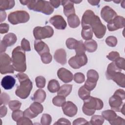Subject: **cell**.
Returning <instances> with one entry per match:
<instances>
[{
	"label": "cell",
	"instance_id": "obj_1",
	"mask_svg": "<svg viewBox=\"0 0 125 125\" xmlns=\"http://www.w3.org/2000/svg\"><path fill=\"white\" fill-rule=\"evenodd\" d=\"M16 77L20 83L15 91L16 95L22 99L27 98L30 95L32 89L33 84L28 76L23 72H20L16 75Z\"/></svg>",
	"mask_w": 125,
	"mask_h": 125
},
{
	"label": "cell",
	"instance_id": "obj_2",
	"mask_svg": "<svg viewBox=\"0 0 125 125\" xmlns=\"http://www.w3.org/2000/svg\"><path fill=\"white\" fill-rule=\"evenodd\" d=\"M11 59L15 70L20 72L25 71L26 69L25 53L21 46H18L13 49Z\"/></svg>",
	"mask_w": 125,
	"mask_h": 125
},
{
	"label": "cell",
	"instance_id": "obj_3",
	"mask_svg": "<svg viewBox=\"0 0 125 125\" xmlns=\"http://www.w3.org/2000/svg\"><path fill=\"white\" fill-rule=\"evenodd\" d=\"M83 111L85 115L87 116L93 115L96 110H101L104 106L103 102L101 99L92 96L83 100Z\"/></svg>",
	"mask_w": 125,
	"mask_h": 125
},
{
	"label": "cell",
	"instance_id": "obj_4",
	"mask_svg": "<svg viewBox=\"0 0 125 125\" xmlns=\"http://www.w3.org/2000/svg\"><path fill=\"white\" fill-rule=\"evenodd\" d=\"M27 6L29 10L42 12L45 15H51L54 11V8L49 1L46 0H28Z\"/></svg>",
	"mask_w": 125,
	"mask_h": 125
},
{
	"label": "cell",
	"instance_id": "obj_5",
	"mask_svg": "<svg viewBox=\"0 0 125 125\" xmlns=\"http://www.w3.org/2000/svg\"><path fill=\"white\" fill-rule=\"evenodd\" d=\"M29 14L23 10H18L11 12L8 16V21L13 25L25 23L29 21Z\"/></svg>",
	"mask_w": 125,
	"mask_h": 125
},
{
	"label": "cell",
	"instance_id": "obj_6",
	"mask_svg": "<svg viewBox=\"0 0 125 125\" xmlns=\"http://www.w3.org/2000/svg\"><path fill=\"white\" fill-rule=\"evenodd\" d=\"M90 26L91 27L93 32H94L96 38L101 39L104 36L106 28L101 21L100 18L95 15L92 20Z\"/></svg>",
	"mask_w": 125,
	"mask_h": 125
},
{
	"label": "cell",
	"instance_id": "obj_7",
	"mask_svg": "<svg viewBox=\"0 0 125 125\" xmlns=\"http://www.w3.org/2000/svg\"><path fill=\"white\" fill-rule=\"evenodd\" d=\"M12 59L5 53H0V72L1 74L13 73L14 68L12 64Z\"/></svg>",
	"mask_w": 125,
	"mask_h": 125
},
{
	"label": "cell",
	"instance_id": "obj_8",
	"mask_svg": "<svg viewBox=\"0 0 125 125\" xmlns=\"http://www.w3.org/2000/svg\"><path fill=\"white\" fill-rule=\"evenodd\" d=\"M54 34L53 29L49 25L37 26L33 29V35L36 40H41L51 37Z\"/></svg>",
	"mask_w": 125,
	"mask_h": 125
},
{
	"label": "cell",
	"instance_id": "obj_9",
	"mask_svg": "<svg viewBox=\"0 0 125 125\" xmlns=\"http://www.w3.org/2000/svg\"><path fill=\"white\" fill-rule=\"evenodd\" d=\"M87 62V58L85 54L76 55L68 61L69 65L74 69H79L85 65Z\"/></svg>",
	"mask_w": 125,
	"mask_h": 125
},
{
	"label": "cell",
	"instance_id": "obj_10",
	"mask_svg": "<svg viewBox=\"0 0 125 125\" xmlns=\"http://www.w3.org/2000/svg\"><path fill=\"white\" fill-rule=\"evenodd\" d=\"M125 19L123 17L117 16L107 22V28L109 31H113L124 27Z\"/></svg>",
	"mask_w": 125,
	"mask_h": 125
},
{
	"label": "cell",
	"instance_id": "obj_11",
	"mask_svg": "<svg viewBox=\"0 0 125 125\" xmlns=\"http://www.w3.org/2000/svg\"><path fill=\"white\" fill-rule=\"evenodd\" d=\"M105 75L108 80H112L119 86L123 88L125 87V75L124 73L117 71L105 73Z\"/></svg>",
	"mask_w": 125,
	"mask_h": 125
},
{
	"label": "cell",
	"instance_id": "obj_12",
	"mask_svg": "<svg viewBox=\"0 0 125 125\" xmlns=\"http://www.w3.org/2000/svg\"><path fill=\"white\" fill-rule=\"evenodd\" d=\"M62 107L63 113L68 117H74L77 113V106L71 101L65 102Z\"/></svg>",
	"mask_w": 125,
	"mask_h": 125
},
{
	"label": "cell",
	"instance_id": "obj_13",
	"mask_svg": "<svg viewBox=\"0 0 125 125\" xmlns=\"http://www.w3.org/2000/svg\"><path fill=\"white\" fill-rule=\"evenodd\" d=\"M49 22L55 28L59 30L64 29L67 26V23L64 18L61 15H56L51 17L49 20Z\"/></svg>",
	"mask_w": 125,
	"mask_h": 125
},
{
	"label": "cell",
	"instance_id": "obj_14",
	"mask_svg": "<svg viewBox=\"0 0 125 125\" xmlns=\"http://www.w3.org/2000/svg\"><path fill=\"white\" fill-rule=\"evenodd\" d=\"M117 16L116 12L109 6H104L101 11L102 18L106 22H108Z\"/></svg>",
	"mask_w": 125,
	"mask_h": 125
},
{
	"label": "cell",
	"instance_id": "obj_15",
	"mask_svg": "<svg viewBox=\"0 0 125 125\" xmlns=\"http://www.w3.org/2000/svg\"><path fill=\"white\" fill-rule=\"evenodd\" d=\"M123 100L120 97L114 94L109 99V104L111 109L114 111L120 112L121 108L123 104Z\"/></svg>",
	"mask_w": 125,
	"mask_h": 125
},
{
	"label": "cell",
	"instance_id": "obj_16",
	"mask_svg": "<svg viewBox=\"0 0 125 125\" xmlns=\"http://www.w3.org/2000/svg\"><path fill=\"white\" fill-rule=\"evenodd\" d=\"M58 78L63 83H68L71 82L73 79L72 72L65 68H61L57 71Z\"/></svg>",
	"mask_w": 125,
	"mask_h": 125
},
{
	"label": "cell",
	"instance_id": "obj_17",
	"mask_svg": "<svg viewBox=\"0 0 125 125\" xmlns=\"http://www.w3.org/2000/svg\"><path fill=\"white\" fill-rule=\"evenodd\" d=\"M34 47L35 50L40 56L44 53L49 52L50 51L49 47L47 44L41 40L35 41Z\"/></svg>",
	"mask_w": 125,
	"mask_h": 125
},
{
	"label": "cell",
	"instance_id": "obj_18",
	"mask_svg": "<svg viewBox=\"0 0 125 125\" xmlns=\"http://www.w3.org/2000/svg\"><path fill=\"white\" fill-rule=\"evenodd\" d=\"M61 4L63 6V13L66 17L75 14L74 3L71 0H62Z\"/></svg>",
	"mask_w": 125,
	"mask_h": 125
},
{
	"label": "cell",
	"instance_id": "obj_19",
	"mask_svg": "<svg viewBox=\"0 0 125 125\" xmlns=\"http://www.w3.org/2000/svg\"><path fill=\"white\" fill-rule=\"evenodd\" d=\"M54 58L57 62L62 65H64L66 63V53L64 49H57L54 53Z\"/></svg>",
	"mask_w": 125,
	"mask_h": 125
},
{
	"label": "cell",
	"instance_id": "obj_20",
	"mask_svg": "<svg viewBox=\"0 0 125 125\" xmlns=\"http://www.w3.org/2000/svg\"><path fill=\"white\" fill-rule=\"evenodd\" d=\"M15 83L16 80L15 78L10 75H7L4 77L1 80V85L4 89L9 90L14 87Z\"/></svg>",
	"mask_w": 125,
	"mask_h": 125
},
{
	"label": "cell",
	"instance_id": "obj_21",
	"mask_svg": "<svg viewBox=\"0 0 125 125\" xmlns=\"http://www.w3.org/2000/svg\"><path fill=\"white\" fill-rule=\"evenodd\" d=\"M95 16L94 13L91 10H87L83 13L82 18V26H90L91 22Z\"/></svg>",
	"mask_w": 125,
	"mask_h": 125
},
{
	"label": "cell",
	"instance_id": "obj_22",
	"mask_svg": "<svg viewBox=\"0 0 125 125\" xmlns=\"http://www.w3.org/2000/svg\"><path fill=\"white\" fill-rule=\"evenodd\" d=\"M17 38L15 34L9 33L3 37L1 42L6 47H9L14 45L17 42Z\"/></svg>",
	"mask_w": 125,
	"mask_h": 125
},
{
	"label": "cell",
	"instance_id": "obj_23",
	"mask_svg": "<svg viewBox=\"0 0 125 125\" xmlns=\"http://www.w3.org/2000/svg\"><path fill=\"white\" fill-rule=\"evenodd\" d=\"M46 96L45 92L42 89H39L34 93L32 99L34 102L42 103L44 101Z\"/></svg>",
	"mask_w": 125,
	"mask_h": 125
},
{
	"label": "cell",
	"instance_id": "obj_24",
	"mask_svg": "<svg viewBox=\"0 0 125 125\" xmlns=\"http://www.w3.org/2000/svg\"><path fill=\"white\" fill-rule=\"evenodd\" d=\"M72 89V85L69 84H64L61 86L57 91L58 95L67 97L71 93Z\"/></svg>",
	"mask_w": 125,
	"mask_h": 125
},
{
	"label": "cell",
	"instance_id": "obj_25",
	"mask_svg": "<svg viewBox=\"0 0 125 125\" xmlns=\"http://www.w3.org/2000/svg\"><path fill=\"white\" fill-rule=\"evenodd\" d=\"M85 50L88 52H95L98 47L97 42L92 39L86 40L83 43Z\"/></svg>",
	"mask_w": 125,
	"mask_h": 125
},
{
	"label": "cell",
	"instance_id": "obj_26",
	"mask_svg": "<svg viewBox=\"0 0 125 125\" xmlns=\"http://www.w3.org/2000/svg\"><path fill=\"white\" fill-rule=\"evenodd\" d=\"M67 22L71 28H76L80 25V21L78 16L75 14L67 17Z\"/></svg>",
	"mask_w": 125,
	"mask_h": 125
},
{
	"label": "cell",
	"instance_id": "obj_27",
	"mask_svg": "<svg viewBox=\"0 0 125 125\" xmlns=\"http://www.w3.org/2000/svg\"><path fill=\"white\" fill-rule=\"evenodd\" d=\"M81 36L85 41L92 39L93 37V31L91 27L88 25L83 27L81 32Z\"/></svg>",
	"mask_w": 125,
	"mask_h": 125
},
{
	"label": "cell",
	"instance_id": "obj_28",
	"mask_svg": "<svg viewBox=\"0 0 125 125\" xmlns=\"http://www.w3.org/2000/svg\"><path fill=\"white\" fill-rule=\"evenodd\" d=\"M14 0H0V10L5 11L12 8L15 5Z\"/></svg>",
	"mask_w": 125,
	"mask_h": 125
},
{
	"label": "cell",
	"instance_id": "obj_29",
	"mask_svg": "<svg viewBox=\"0 0 125 125\" xmlns=\"http://www.w3.org/2000/svg\"><path fill=\"white\" fill-rule=\"evenodd\" d=\"M60 84L58 81L55 79H52L48 82L47 89L49 92L51 93H55L57 92L60 88Z\"/></svg>",
	"mask_w": 125,
	"mask_h": 125
},
{
	"label": "cell",
	"instance_id": "obj_30",
	"mask_svg": "<svg viewBox=\"0 0 125 125\" xmlns=\"http://www.w3.org/2000/svg\"><path fill=\"white\" fill-rule=\"evenodd\" d=\"M102 115L104 119L107 120L108 122L113 120L117 116L116 112L112 109L103 111L102 113Z\"/></svg>",
	"mask_w": 125,
	"mask_h": 125
},
{
	"label": "cell",
	"instance_id": "obj_31",
	"mask_svg": "<svg viewBox=\"0 0 125 125\" xmlns=\"http://www.w3.org/2000/svg\"><path fill=\"white\" fill-rule=\"evenodd\" d=\"M79 97L83 100H84L90 96V91L88 90L83 85L81 86L78 91Z\"/></svg>",
	"mask_w": 125,
	"mask_h": 125
},
{
	"label": "cell",
	"instance_id": "obj_32",
	"mask_svg": "<svg viewBox=\"0 0 125 125\" xmlns=\"http://www.w3.org/2000/svg\"><path fill=\"white\" fill-rule=\"evenodd\" d=\"M29 108L35 113L39 114L41 113L43 110V107L41 103L35 102L31 104Z\"/></svg>",
	"mask_w": 125,
	"mask_h": 125
},
{
	"label": "cell",
	"instance_id": "obj_33",
	"mask_svg": "<svg viewBox=\"0 0 125 125\" xmlns=\"http://www.w3.org/2000/svg\"><path fill=\"white\" fill-rule=\"evenodd\" d=\"M104 122V119L102 116L94 115L91 118L90 124L92 125H102Z\"/></svg>",
	"mask_w": 125,
	"mask_h": 125
},
{
	"label": "cell",
	"instance_id": "obj_34",
	"mask_svg": "<svg viewBox=\"0 0 125 125\" xmlns=\"http://www.w3.org/2000/svg\"><path fill=\"white\" fill-rule=\"evenodd\" d=\"M65 102V97L60 95H57L52 99L53 104L59 107L62 106Z\"/></svg>",
	"mask_w": 125,
	"mask_h": 125
},
{
	"label": "cell",
	"instance_id": "obj_35",
	"mask_svg": "<svg viewBox=\"0 0 125 125\" xmlns=\"http://www.w3.org/2000/svg\"><path fill=\"white\" fill-rule=\"evenodd\" d=\"M87 78L88 80L97 82L99 79V74L98 72L94 69H90L87 72Z\"/></svg>",
	"mask_w": 125,
	"mask_h": 125
},
{
	"label": "cell",
	"instance_id": "obj_36",
	"mask_svg": "<svg viewBox=\"0 0 125 125\" xmlns=\"http://www.w3.org/2000/svg\"><path fill=\"white\" fill-rule=\"evenodd\" d=\"M75 50L76 51V55H81L85 54V51L86 50L83 42L82 41H78Z\"/></svg>",
	"mask_w": 125,
	"mask_h": 125
},
{
	"label": "cell",
	"instance_id": "obj_37",
	"mask_svg": "<svg viewBox=\"0 0 125 125\" xmlns=\"http://www.w3.org/2000/svg\"><path fill=\"white\" fill-rule=\"evenodd\" d=\"M78 42V41L76 40V39L72 38H69L67 39L65 43L68 49H75V48L76 47Z\"/></svg>",
	"mask_w": 125,
	"mask_h": 125
},
{
	"label": "cell",
	"instance_id": "obj_38",
	"mask_svg": "<svg viewBox=\"0 0 125 125\" xmlns=\"http://www.w3.org/2000/svg\"><path fill=\"white\" fill-rule=\"evenodd\" d=\"M8 105L11 110L15 111L20 109L21 103L18 100H12L9 102Z\"/></svg>",
	"mask_w": 125,
	"mask_h": 125
},
{
	"label": "cell",
	"instance_id": "obj_39",
	"mask_svg": "<svg viewBox=\"0 0 125 125\" xmlns=\"http://www.w3.org/2000/svg\"><path fill=\"white\" fill-rule=\"evenodd\" d=\"M35 82L36 86L39 88H42L45 85L46 80L44 77L42 76H38L35 79Z\"/></svg>",
	"mask_w": 125,
	"mask_h": 125
},
{
	"label": "cell",
	"instance_id": "obj_40",
	"mask_svg": "<svg viewBox=\"0 0 125 125\" xmlns=\"http://www.w3.org/2000/svg\"><path fill=\"white\" fill-rule=\"evenodd\" d=\"M41 60L43 63L48 64L52 60V56L49 52L44 53L41 55Z\"/></svg>",
	"mask_w": 125,
	"mask_h": 125
},
{
	"label": "cell",
	"instance_id": "obj_41",
	"mask_svg": "<svg viewBox=\"0 0 125 125\" xmlns=\"http://www.w3.org/2000/svg\"><path fill=\"white\" fill-rule=\"evenodd\" d=\"M52 122L51 116L48 114H43L41 119V124L42 125H49Z\"/></svg>",
	"mask_w": 125,
	"mask_h": 125
},
{
	"label": "cell",
	"instance_id": "obj_42",
	"mask_svg": "<svg viewBox=\"0 0 125 125\" xmlns=\"http://www.w3.org/2000/svg\"><path fill=\"white\" fill-rule=\"evenodd\" d=\"M105 42L110 47H115L118 42L117 38L113 36H110L108 37L105 39Z\"/></svg>",
	"mask_w": 125,
	"mask_h": 125
},
{
	"label": "cell",
	"instance_id": "obj_43",
	"mask_svg": "<svg viewBox=\"0 0 125 125\" xmlns=\"http://www.w3.org/2000/svg\"><path fill=\"white\" fill-rule=\"evenodd\" d=\"M73 79L76 83H82L85 81V76L82 73L78 72L74 74Z\"/></svg>",
	"mask_w": 125,
	"mask_h": 125
},
{
	"label": "cell",
	"instance_id": "obj_44",
	"mask_svg": "<svg viewBox=\"0 0 125 125\" xmlns=\"http://www.w3.org/2000/svg\"><path fill=\"white\" fill-rule=\"evenodd\" d=\"M109 123L111 125H125V120L120 116H117L113 120L109 121Z\"/></svg>",
	"mask_w": 125,
	"mask_h": 125
},
{
	"label": "cell",
	"instance_id": "obj_45",
	"mask_svg": "<svg viewBox=\"0 0 125 125\" xmlns=\"http://www.w3.org/2000/svg\"><path fill=\"white\" fill-rule=\"evenodd\" d=\"M23 116V112L19 109L13 111L12 114V118L14 121L17 122Z\"/></svg>",
	"mask_w": 125,
	"mask_h": 125
},
{
	"label": "cell",
	"instance_id": "obj_46",
	"mask_svg": "<svg viewBox=\"0 0 125 125\" xmlns=\"http://www.w3.org/2000/svg\"><path fill=\"white\" fill-rule=\"evenodd\" d=\"M115 64L116 66L120 69L125 70V61L124 58L119 57L115 62Z\"/></svg>",
	"mask_w": 125,
	"mask_h": 125
},
{
	"label": "cell",
	"instance_id": "obj_47",
	"mask_svg": "<svg viewBox=\"0 0 125 125\" xmlns=\"http://www.w3.org/2000/svg\"><path fill=\"white\" fill-rule=\"evenodd\" d=\"M96 84H97V82L92 81L87 79L85 82L84 86L88 90L91 91L95 88V87L96 86Z\"/></svg>",
	"mask_w": 125,
	"mask_h": 125
},
{
	"label": "cell",
	"instance_id": "obj_48",
	"mask_svg": "<svg viewBox=\"0 0 125 125\" xmlns=\"http://www.w3.org/2000/svg\"><path fill=\"white\" fill-rule=\"evenodd\" d=\"M0 105L2 104H7L10 102V97L6 93L2 92L0 94Z\"/></svg>",
	"mask_w": 125,
	"mask_h": 125
},
{
	"label": "cell",
	"instance_id": "obj_49",
	"mask_svg": "<svg viewBox=\"0 0 125 125\" xmlns=\"http://www.w3.org/2000/svg\"><path fill=\"white\" fill-rule=\"evenodd\" d=\"M21 47L25 51H30L31 50L30 42L25 38L22 39L21 41Z\"/></svg>",
	"mask_w": 125,
	"mask_h": 125
},
{
	"label": "cell",
	"instance_id": "obj_50",
	"mask_svg": "<svg viewBox=\"0 0 125 125\" xmlns=\"http://www.w3.org/2000/svg\"><path fill=\"white\" fill-rule=\"evenodd\" d=\"M38 115V114L33 112L29 107L27 108L23 111V116L30 119L36 117Z\"/></svg>",
	"mask_w": 125,
	"mask_h": 125
},
{
	"label": "cell",
	"instance_id": "obj_51",
	"mask_svg": "<svg viewBox=\"0 0 125 125\" xmlns=\"http://www.w3.org/2000/svg\"><path fill=\"white\" fill-rule=\"evenodd\" d=\"M17 124L18 125H32V122L30 120V119L25 117L24 116L21 118L17 122Z\"/></svg>",
	"mask_w": 125,
	"mask_h": 125
},
{
	"label": "cell",
	"instance_id": "obj_52",
	"mask_svg": "<svg viewBox=\"0 0 125 125\" xmlns=\"http://www.w3.org/2000/svg\"><path fill=\"white\" fill-rule=\"evenodd\" d=\"M119 57H120V54L118 52H116V51L110 52L106 56V58L108 60L112 62H115Z\"/></svg>",
	"mask_w": 125,
	"mask_h": 125
},
{
	"label": "cell",
	"instance_id": "obj_53",
	"mask_svg": "<svg viewBox=\"0 0 125 125\" xmlns=\"http://www.w3.org/2000/svg\"><path fill=\"white\" fill-rule=\"evenodd\" d=\"M9 25L6 23H1L0 24V33L4 34L9 31Z\"/></svg>",
	"mask_w": 125,
	"mask_h": 125
},
{
	"label": "cell",
	"instance_id": "obj_54",
	"mask_svg": "<svg viewBox=\"0 0 125 125\" xmlns=\"http://www.w3.org/2000/svg\"><path fill=\"white\" fill-rule=\"evenodd\" d=\"M87 125L90 124L85 119L82 118H79L75 120L73 122V125Z\"/></svg>",
	"mask_w": 125,
	"mask_h": 125
},
{
	"label": "cell",
	"instance_id": "obj_55",
	"mask_svg": "<svg viewBox=\"0 0 125 125\" xmlns=\"http://www.w3.org/2000/svg\"><path fill=\"white\" fill-rule=\"evenodd\" d=\"M71 125V123L70 122V121L65 118H60L59 119L57 122H56L54 124V125Z\"/></svg>",
	"mask_w": 125,
	"mask_h": 125
},
{
	"label": "cell",
	"instance_id": "obj_56",
	"mask_svg": "<svg viewBox=\"0 0 125 125\" xmlns=\"http://www.w3.org/2000/svg\"><path fill=\"white\" fill-rule=\"evenodd\" d=\"M114 94H116L124 100L125 99V92L123 89H119L114 92Z\"/></svg>",
	"mask_w": 125,
	"mask_h": 125
},
{
	"label": "cell",
	"instance_id": "obj_57",
	"mask_svg": "<svg viewBox=\"0 0 125 125\" xmlns=\"http://www.w3.org/2000/svg\"><path fill=\"white\" fill-rule=\"evenodd\" d=\"M49 1L51 6L55 8H57L58 7H59L60 4H61V1L60 0H50Z\"/></svg>",
	"mask_w": 125,
	"mask_h": 125
},
{
	"label": "cell",
	"instance_id": "obj_58",
	"mask_svg": "<svg viewBox=\"0 0 125 125\" xmlns=\"http://www.w3.org/2000/svg\"><path fill=\"white\" fill-rule=\"evenodd\" d=\"M7 107L5 105H2L0 107V117L2 118L4 117L7 113Z\"/></svg>",
	"mask_w": 125,
	"mask_h": 125
},
{
	"label": "cell",
	"instance_id": "obj_59",
	"mask_svg": "<svg viewBox=\"0 0 125 125\" xmlns=\"http://www.w3.org/2000/svg\"><path fill=\"white\" fill-rule=\"evenodd\" d=\"M0 22H2L4 21L6 18V13L4 11H0Z\"/></svg>",
	"mask_w": 125,
	"mask_h": 125
},
{
	"label": "cell",
	"instance_id": "obj_60",
	"mask_svg": "<svg viewBox=\"0 0 125 125\" xmlns=\"http://www.w3.org/2000/svg\"><path fill=\"white\" fill-rule=\"evenodd\" d=\"M88 2L92 5L96 6L98 5L99 2H100V0H88Z\"/></svg>",
	"mask_w": 125,
	"mask_h": 125
},
{
	"label": "cell",
	"instance_id": "obj_61",
	"mask_svg": "<svg viewBox=\"0 0 125 125\" xmlns=\"http://www.w3.org/2000/svg\"><path fill=\"white\" fill-rule=\"evenodd\" d=\"M6 48H7V47H6L3 43H2L1 42V43H0V53H4L5 51Z\"/></svg>",
	"mask_w": 125,
	"mask_h": 125
},
{
	"label": "cell",
	"instance_id": "obj_62",
	"mask_svg": "<svg viewBox=\"0 0 125 125\" xmlns=\"http://www.w3.org/2000/svg\"><path fill=\"white\" fill-rule=\"evenodd\" d=\"M124 105H125V104H124L123 105H122V106L121 107V110H120V112H122V113H123V114H124H124H125V111H124Z\"/></svg>",
	"mask_w": 125,
	"mask_h": 125
},
{
	"label": "cell",
	"instance_id": "obj_63",
	"mask_svg": "<svg viewBox=\"0 0 125 125\" xmlns=\"http://www.w3.org/2000/svg\"><path fill=\"white\" fill-rule=\"evenodd\" d=\"M71 1L73 3H76V4H78L80 2H81L82 1V0H80V1H79V0H71Z\"/></svg>",
	"mask_w": 125,
	"mask_h": 125
},
{
	"label": "cell",
	"instance_id": "obj_64",
	"mask_svg": "<svg viewBox=\"0 0 125 125\" xmlns=\"http://www.w3.org/2000/svg\"><path fill=\"white\" fill-rule=\"evenodd\" d=\"M121 1H114V2H116V3H119V2H120Z\"/></svg>",
	"mask_w": 125,
	"mask_h": 125
}]
</instances>
